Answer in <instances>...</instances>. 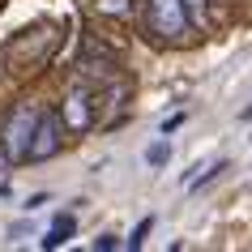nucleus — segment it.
<instances>
[{
	"mask_svg": "<svg viewBox=\"0 0 252 252\" xmlns=\"http://www.w3.org/2000/svg\"><path fill=\"white\" fill-rule=\"evenodd\" d=\"M60 154V116H39V124H34V137H30V150H26V158L30 162H47Z\"/></svg>",
	"mask_w": 252,
	"mask_h": 252,
	"instance_id": "obj_3",
	"label": "nucleus"
},
{
	"mask_svg": "<svg viewBox=\"0 0 252 252\" xmlns=\"http://www.w3.org/2000/svg\"><path fill=\"white\" fill-rule=\"evenodd\" d=\"M64 124L68 128H77V133H86L94 124V98L86 90H68V98H64Z\"/></svg>",
	"mask_w": 252,
	"mask_h": 252,
	"instance_id": "obj_4",
	"label": "nucleus"
},
{
	"mask_svg": "<svg viewBox=\"0 0 252 252\" xmlns=\"http://www.w3.org/2000/svg\"><path fill=\"white\" fill-rule=\"evenodd\" d=\"M184 9L192 26H210V0H184Z\"/></svg>",
	"mask_w": 252,
	"mask_h": 252,
	"instance_id": "obj_6",
	"label": "nucleus"
},
{
	"mask_svg": "<svg viewBox=\"0 0 252 252\" xmlns=\"http://www.w3.org/2000/svg\"><path fill=\"white\" fill-rule=\"evenodd\" d=\"M146 26L162 39H184L192 22H188L184 0H146Z\"/></svg>",
	"mask_w": 252,
	"mask_h": 252,
	"instance_id": "obj_2",
	"label": "nucleus"
},
{
	"mask_svg": "<svg viewBox=\"0 0 252 252\" xmlns=\"http://www.w3.org/2000/svg\"><path fill=\"white\" fill-rule=\"evenodd\" d=\"M184 111H175V116H167V120H162V133H175V128H180V124H184Z\"/></svg>",
	"mask_w": 252,
	"mask_h": 252,
	"instance_id": "obj_10",
	"label": "nucleus"
},
{
	"mask_svg": "<svg viewBox=\"0 0 252 252\" xmlns=\"http://www.w3.org/2000/svg\"><path fill=\"white\" fill-rule=\"evenodd\" d=\"M150 231H154V214H150V218H141V222L133 226V235H128V248H141V244H146V235Z\"/></svg>",
	"mask_w": 252,
	"mask_h": 252,
	"instance_id": "obj_9",
	"label": "nucleus"
},
{
	"mask_svg": "<svg viewBox=\"0 0 252 252\" xmlns=\"http://www.w3.org/2000/svg\"><path fill=\"white\" fill-rule=\"evenodd\" d=\"M94 4H98V13H107V17H128V9H133L128 0H94Z\"/></svg>",
	"mask_w": 252,
	"mask_h": 252,
	"instance_id": "obj_8",
	"label": "nucleus"
},
{
	"mask_svg": "<svg viewBox=\"0 0 252 252\" xmlns=\"http://www.w3.org/2000/svg\"><path fill=\"white\" fill-rule=\"evenodd\" d=\"M39 116H43V111H39L34 103H22L13 116L4 120V133H0V154H4V162H22V158H26Z\"/></svg>",
	"mask_w": 252,
	"mask_h": 252,
	"instance_id": "obj_1",
	"label": "nucleus"
},
{
	"mask_svg": "<svg viewBox=\"0 0 252 252\" xmlns=\"http://www.w3.org/2000/svg\"><path fill=\"white\" fill-rule=\"evenodd\" d=\"M244 120H252V107H248V111H244Z\"/></svg>",
	"mask_w": 252,
	"mask_h": 252,
	"instance_id": "obj_12",
	"label": "nucleus"
},
{
	"mask_svg": "<svg viewBox=\"0 0 252 252\" xmlns=\"http://www.w3.org/2000/svg\"><path fill=\"white\" fill-rule=\"evenodd\" d=\"M73 231H77V222H73V214H60L52 222V231L39 239V248H60V244H68L73 239Z\"/></svg>",
	"mask_w": 252,
	"mask_h": 252,
	"instance_id": "obj_5",
	"label": "nucleus"
},
{
	"mask_svg": "<svg viewBox=\"0 0 252 252\" xmlns=\"http://www.w3.org/2000/svg\"><path fill=\"white\" fill-rule=\"evenodd\" d=\"M94 248H98V252H111V248H116V235H98V239H94Z\"/></svg>",
	"mask_w": 252,
	"mask_h": 252,
	"instance_id": "obj_11",
	"label": "nucleus"
},
{
	"mask_svg": "<svg viewBox=\"0 0 252 252\" xmlns=\"http://www.w3.org/2000/svg\"><path fill=\"white\" fill-rule=\"evenodd\" d=\"M167 158H171V141H154V146L146 150V162H150V167H162Z\"/></svg>",
	"mask_w": 252,
	"mask_h": 252,
	"instance_id": "obj_7",
	"label": "nucleus"
}]
</instances>
